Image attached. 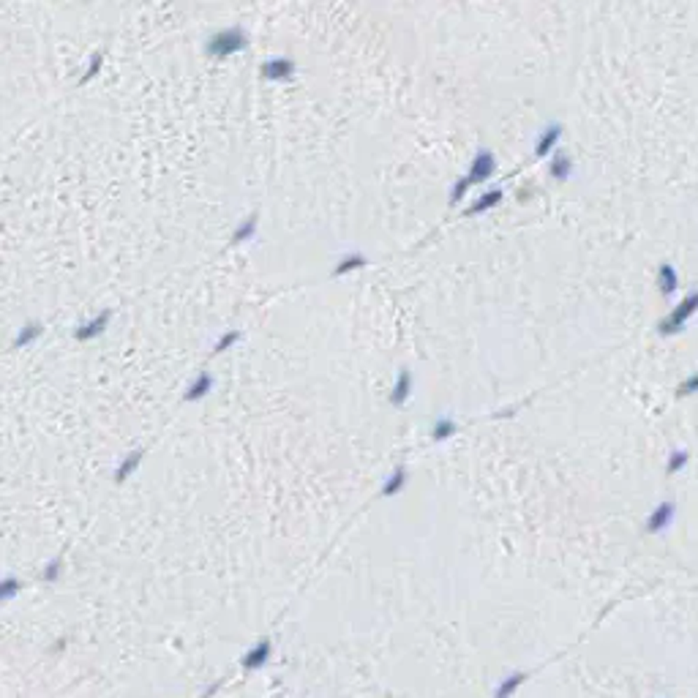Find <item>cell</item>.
Returning <instances> with one entry per match:
<instances>
[{
	"label": "cell",
	"mask_w": 698,
	"mask_h": 698,
	"mask_svg": "<svg viewBox=\"0 0 698 698\" xmlns=\"http://www.w3.org/2000/svg\"><path fill=\"white\" fill-rule=\"evenodd\" d=\"M235 341H240V330H229V333H224L219 341H216V347H213V352H226V349L232 347Z\"/></svg>",
	"instance_id": "obj_27"
},
{
	"label": "cell",
	"mask_w": 698,
	"mask_h": 698,
	"mask_svg": "<svg viewBox=\"0 0 698 698\" xmlns=\"http://www.w3.org/2000/svg\"><path fill=\"white\" fill-rule=\"evenodd\" d=\"M271 655H273V641H271V638H259V641L240 657V666H243V671L246 673H254V671H259L262 666H268Z\"/></svg>",
	"instance_id": "obj_5"
},
{
	"label": "cell",
	"mask_w": 698,
	"mask_h": 698,
	"mask_svg": "<svg viewBox=\"0 0 698 698\" xmlns=\"http://www.w3.org/2000/svg\"><path fill=\"white\" fill-rule=\"evenodd\" d=\"M472 186H470V180L467 177H458L456 183H453V189H450V205H456L458 200H464V194L470 191Z\"/></svg>",
	"instance_id": "obj_26"
},
{
	"label": "cell",
	"mask_w": 698,
	"mask_h": 698,
	"mask_svg": "<svg viewBox=\"0 0 698 698\" xmlns=\"http://www.w3.org/2000/svg\"><path fill=\"white\" fill-rule=\"evenodd\" d=\"M573 172V158L568 153H554L549 161V174L554 180H565Z\"/></svg>",
	"instance_id": "obj_14"
},
{
	"label": "cell",
	"mask_w": 698,
	"mask_h": 698,
	"mask_svg": "<svg viewBox=\"0 0 698 698\" xmlns=\"http://www.w3.org/2000/svg\"><path fill=\"white\" fill-rule=\"evenodd\" d=\"M673 521H676V502L663 499V502H657V505L652 507V513L647 516L644 532H647V535H663V532L671 529Z\"/></svg>",
	"instance_id": "obj_3"
},
{
	"label": "cell",
	"mask_w": 698,
	"mask_h": 698,
	"mask_svg": "<svg viewBox=\"0 0 698 698\" xmlns=\"http://www.w3.org/2000/svg\"><path fill=\"white\" fill-rule=\"evenodd\" d=\"M109 320H112V311L109 308H104V311H99L90 322H82L79 327H76V341H90V338H96V336H101L107 327H109Z\"/></svg>",
	"instance_id": "obj_8"
},
{
	"label": "cell",
	"mask_w": 698,
	"mask_h": 698,
	"mask_svg": "<svg viewBox=\"0 0 698 698\" xmlns=\"http://www.w3.org/2000/svg\"><path fill=\"white\" fill-rule=\"evenodd\" d=\"M409 393H412V374H409V369H401L399 379L393 382V390H390V404L404 406L406 399H409Z\"/></svg>",
	"instance_id": "obj_11"
},
{
	"label": "cell",
	"mask_w": 698,
	"mask_h": 698,
	"mask_svg": "<svg viewBox=\"0 0 698 698\" xmlns=\"http://www.w3.org/2000/svg\"><path fill=\"white\" fill-rule=\"evenodd\" d=\"M254 232H256V216H249V219H243V224L235 226V232H232V243H243V240H249Z\"/></svg>",
	"instance_id": "obj_22"
},
{
	"label": "cell",
	"mask_w": 698,
	"mask_h": 698,
	"mask_svg": "<svg viewBox=\"0 0 698 698\" xmlns=\"http://www.w3.org/2000/svg\"><path fill=\"white\" fill-rule=\"evenodd\" d=\"M44 333V324L41 322H27L20 333H17V338H14V347H27V344H33L39 336Z\"/></svg>",
	"instance_id": "obj_19"
},
{
	"label": "cell",
	"mask_w": 698,
	"mask_h": 698,
	"mask_svg": "<svg viewBox=\"0 0 698 698\" xmlns=\"http://www.w3.org/2000/svg\"><path fill=\"white\" fill-rule=\"evenodd\" d=\"M456 434V420H450V418H439L437 423H434V428H431V437L437 439V442H445V439H450Z\"/></svg>",
	"instance_id": "obj_21"
},
{
	"label": "cell",
	"mask_w": 698,
	"mask_h": 698,
	"mask_svg": "<svg viewBox=\"0 0 698 698\" xmlns=\"http://www.w3.org/2000/svg\"><path fill=\"white\" fill-rule=\"evenodd\" d=\"M526 679H529L526 671H513L507 673V676H502L499 685L494 687V698H513L526 685Z\"/></svg>",
	"instance_id": "obj_10"
},
{
	"label": "cell",
	"mask_w": 698,
	"mask_h": 698,
	"mask_svg": "<svg viewBox=\"0 0 698 698\" xmlns=\"http://www.w3.org/2000/svg\"><path fill=\"white\" fill-rule=\"evenodd\" d=\"M696 314H698V289H693V292H687V295L679 300L671 311L660 320V324H657V333H660V336H666V338H669V336H676V333H682V330H685V324L690 322Z\"/></svg>",
	"instance_id": "obj_1"
},
{
	"label": "cell",
	"mask_w": 698,
	"mask_h": 698,
	"mask_svg": "<svg viewBox=\"0 0 698 698\" xmlns=\"http://www.w3.org/2000/svg\"><path fill=\"white\" fill-rule=\"evenodd\" d=\"M243 47H246V33L240 27H226V30H219L207 39V55H213V57L238 55Z\"/></svg>",
	"instance_id": "obj_2"
},
{
	"label": "cell",
	"mask_w": 698,
	"mask_h": 698,
	"mask_svg": "<svg viewBox=\"0 0 698 698\" xmlns=\"http://www.w3.org/2000/svg\"><path fill=\"white\" fill-rule=\"evenodd\" d=\"M494 172H497V158H494V153H491V150H480V153L472 158L470 172L464 174V177L470 180V186H477V183L488 180Z\"/></svg>",
	"instance_id": "obj_4"
},
{
	"label": "cell",
	"mask_w": 698,
	"mask_h": 698,
	"mask_svg": "<svg viewBox=\"0 0 698 698\" xmlns=\"http://www.w3.org/2000/svg\"><path fill=\"white\" fill-rule=\"evenodd\" d=\"M687 464H690V450H685V448L673 450L671 456H669V461H666V474L673 477V474L682 472Z\"/></svg>",
	"instance_id": "obj_18"
},
{
	"label": "cell",
	"mask_w": 698,
	"mask_h": 698,
	"mask_svg": "<svg viewBox=\"0 0 698 698\" xmlns=\"http://www.w3.org/2000/svg\"><path fill=\"white\" fill-rule=\"evenodd\" d=\"M259 74H262V79H268V82H284V79H292L295 63L289 57H271V60L262 63Z\"/></svg>",
	"instance_id": "obj_6"
},
{
	"label": "cell",
	"mask_w": 698,
	"mask_h": 698,
	"mask_svg": "<svg viewBox=\"0 0 698 698\" xmlns=\"http://www.w3.org/2000/svg\"><path fill=\"white\" fill-rule=\"evenodd\" d=\"M142 456H145V450L142 448H137L134 453H128L123 461H121V467L115 470V483H123V480H128V474L137 472V467L142 464Z\"/></svg>",
	"instance_id": "obj_15"
},
{
	"label": "cell",
	"mask_w": 698,
	"mask_h": 698,
	"mask_svg": "<svg viewBox=\"0 0 698 698\" xmlns=\"http://www.w3.org/2000/svg\"><path fill=\"white\" fill-rule=\"evenodd\" d=\"M366 265H369V259H366L363 254H349V256H344V259L333 268V275L341 278V275L352 273V271H357V268H366Z\"/></svg>",
	"instance_id": "obj_17"
},
{
	"label": "cell",
	"mask_w": 698,
	"mask_h": 698,
	"mask_svg": "<svg viewBox=\"0 0 698 698\" xmlns=\"http://www.w3.org/2000/svg\"><path fill=\"white\" fill-rule=\"evenodd\" d=\"M60 573H63V556H55L52 562L44 565V570H41V581H44V584H55V581L60 578Z\"/></svg>",
	"instance_id": "obj_23"
},
{
	"label": "cell",
	"mask_w": 698,
	"mask_h": 698,
	"mask_svg": "<svg viewBox=\"0 0 698 698\" xmlns=\"http://www.w3.org/2000/svg\"><path fill=\"white\" fill-rule=\"evenodd\" d=\"M210 390H213V376L207 374V371H200L197 379L186 388V396H183V399L186 401H200V399H205Z\"/></svg>",
	"instance_id": "obj_13"
},
{
	"label": "cell",
	"mask_w": 698,
	"mask_h": 698,
	"mask_svg": "<svg viewBox=\"0 0 698 698\" xmlns=\"http://www.w3.org/2000/svg\"><path fill=\"white\" fill-rule=\"evenodd\" d=\"M673 393H676V399H690V396H696L698 393V369L685 376V379L676 385Z\"/></svg>",
	"instance_id": "obj_20"
},
{
	"label": "cell",
	"mask_w": 698,
	"mask_h": 698,
	"mask_svg": "<svg viewBox=\"0 0 698 698\" xmlns=\"http://www.w3.org/2000/svg\"><path fill=\"white\" fill-rule=\"evenodd\" d=\"M404 486H406V470H404V467H399V470H393V474H390V477H388V480L382 483V491H379V494H382L385 499H388V497H396V494H399Z\"/></svg>",
	"instance_id": "obj_16"
},
{
	"label": "cell",
	"mask_w": 698,
	"mask_h": 698,
	"mask_svg": "<svg viewBox=\"0 0 698 698\" xmlns=\"http://www.w3.org/2000/svg\"><path fill=\"white\" fill-rule=\"evenodd\" d=\"M101 63H104V52H93V57H90V69H85V74L79 76V85H85L88 79H93V76L99 74Z\"/></svg>",
	"instance_id": "obj_25"
},
{
	"label": "cell",
	"mask_w": 698,
	"mask_h": 698,
	"mask_svg": "<svg viewBox=\"0 0 698 698\" xmlns=\"http://www.w3.org/2000/svg\"><path fill=\"white\" fill-rule=\"evenodd\" d=\"M562 134H565V125L562 123H549L543 131H540V134H538V139H535V153H538V156H551L554 148L559 145Z\"/></svg>",
	"instance_id": "obj_7"
},
{
	"label": "cell",
	"mask_w": 698,
	"mask_h": 698,
	"mask_svg": "<svg viewBox=\"0 0 698 698\" xmlns=\"http://www.w3.org/2000/svg\"><path fill=\"white\" fill-rule=\"evenodd\" d=\"M657 289H660V295L666 300H671L676 295V289H679V273H676V268H673L671 262H663L657 268Z\"/></svg>",
	"instance_id": "obj_9"
},
{
	"label": "cell",
	"mask_w": 698,
	"mask_h": 698,
	"mask_svg": "<svg viewBox=\"0 0 698 698\" xmlns=\"http://www.w3.org/2000/svg\"><path fill=\"white\" fill-rule=\"evenodd\" d=\"M505 197V191L502 189H491V191H486V194H480L477 200L467 207V216H477V213H486V210H491V207H497L499 202Z\"/></svg>",
	"instance_id": "obj_12"
},
{
	"label": "cell",
	"mask_w": 698,
	"mask_h": 698,
	"mask_svg": "<svg viewBox=\"0 0 698 698\" xmlns=\"http://www.w3.org/2000/svg\"><path fill=\"white\" fill-rule=\"evenodd\" d=\"M0 589H3V592H0V600H3V603H8V600L22 589V584H20V578H17V575H6V578H3V584H0Z\"/></svg>",
	"instance_id": "obj_24"
}]
</instances>
